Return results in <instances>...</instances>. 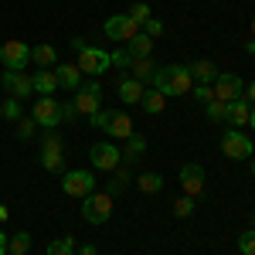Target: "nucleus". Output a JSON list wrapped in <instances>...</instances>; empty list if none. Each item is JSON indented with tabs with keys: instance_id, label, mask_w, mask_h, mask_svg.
<instances>
[{
	"instance_id": "1",
	"label": "nucleus",
	"mask_w": 255,
	"mask_h": 255,
	"mask_svg": "<svg viewBox=\"0 0 255 255\" xmlns=\"http://www.w3.org/2000/svg\"><path fill=\"white\" fill-rule=\"evenodd\" d=\"M150 82H153V89L163 92V96H187L191 85H194L191 72H187V65H163V68L153 72V79H150Z\"/></svg>"
},
{
	"instance_id": "2",
	"label": "nucleus",
	"mask_w": 255,
	"mask_h": 255,
	"mask_svg": "<svg viewBox=\"0 0 255 255\" xmlns=\"http://www.w3.org/2000/svg\"><path fill=\"white\" fill-rule=\"evenodd\" d=\"M72 48L79 51V68H82V75H102V72H109L113 55H109L106 48H89V44H82V41H72Z\"/></svg>"
},
{
	"instance_id": "3",
	"label": "nucleus",
	"mask_w": 255,
	"mask_h": 255,
	"mask_svg": "<svg viewBox=\"0 0 255 255\" xmlns=\"http://www.w3.org/2000/svg\"><path fill=\"white\" fill-rule=\"evenodd\" d=\"M82 218L89 225H106L113 218V197L106 191H92L89 197H82Z\"/></svg>"
},
{
	"instance_id": "4",
	"label": "nucleus",
	"mask_w": 255,
	"mask_h": 255,
	"mask_svg": "<svg viewBox=\"0 0 255 255\" xmlns=\"http://www.w3.org/2000/svg\"><path fill=\"white\" fill-rule=\"evenodd\" d=\"M75 113H82V116H92V113H99L102 109V85H99V79H89L82 82L79 89H75Z\"/></svg>"
},
{
	"instance_id": "5",
	"label": "nucleus",
	"mask_w": 255,
	"mask_h": 255,
	"mask_svg": "<svg viewBox=\"0 0 255 255\" xmlns=\"http://www.w3.org/2000/svg\"><path fill=\"white\" fill-rule=\"evenodd\" d=\"M221 153L228 160H245V157H255V146L242 129H225L221 133Z\"/></svg>"
},
{
	"instance_id": "6",
	"label": "nucleus",
	"mask_w": 255,
	"mask_h": 255,
	"mask_svg": "<svg viewBox=\"0 0 255 255\" xmlns=\"http://www.w3.org/2000/svg\"><path fill=\"white\" fill-rule=\"evenodd\" d=\"M31 116L38 123L41 129H58L61 123V102L55 96H41L34 106H31Z\"/></svg>"
},
{
	"instance_id": "7",
	"label": "nucleus",
	"mask_w": 255,
	"mask_h": 255,
	"mask_svg": "<svg viewBox=\"0 0 255 255\" xmlns=\"http://www.w3.org/2000/svg\"><path fill=\"white\" fill-rule=\"evenodd\" d=\"M61 191L68 197H89L96 191V174H92V170H65Z\"/></svg>"
},
{
	"instance_id": "8",
	"label": "nucleus",
	"mask_w": 255,
	"mask_h": 255,
	"mask_svg": "<svg viewBox=\"0 0 255 255\" xmlns=\"http://www.w3.org/2000/svg\"><path fill=\"white\" fill-rule=\"evenodd\" d=\"M211 92H215L218 102H235V99L245 96V82L235 72H218V79L211 82Z\"/></svg>"
},
{
	"instance_id": "9",
	"label": "nucleus",
	"mask_w": 255,
	"mask_h": 255,
	"mask_svg": "<svg viewBox=\"0 0 255 255\" xmlns=\"http://www.w3.org/2000/svg\"><path fill=\"white\" fill-rule=\"evenodd\" d=\"M27 61H31V48H27L24 41H7V44H0V65H3L7 72H24Z\"/></svg>"
},
{
	"instance_id": "10",
	"label": "nucleus",
	"mask_w": 255,
	"mask_h": 255,
	"mask_svg": "<svg viewBox=\"0 0 255 255\" xmlns=\"http://www.w3.org/2000/svg\"><path fill=\"white\" fill-rule=\"evenodd\" d=\"M89 160H92V167H96V170L113 174L119 163H123V150H119V146H113V143H96V146L89 150Z\"/></svg>"
},
{
	"instance_id": "11",
	"label": "nucleus",
	"mask_w": 255,
	"mask_h": 255,
	"mask_svg": "<svg viewBox=\"0 0 255 255\" xmlns=\"http://www.w3.org/2000/svg\"><path fill=\"white\" fill-rule=\"evenodd\" d=\"M41 167H44V170H51V174L65 170L61 139H58V133H55V129H48V133H44V146H41Z\"/></svg>"
},
{
	"instance_id": "12",
	"label": "nucleus",
	"mask_w": 255,
	"mask_h": 255,
	"mask_svg": "<svg viewBox=\"0 0 255 255\" xmlns=\"http://www.w3.org/2000/svg\"><path fill=\"white\" fill-rule=\"evenodd\" d=\"M136 31H139V24H133L129 14H113V17L106 20V34H109V41H123V44H126Z\"/></svg>"
},
{
	"instance_id": "13",
	"label": "nucleus",
	"mask_w": 255,
	"mask_h": 255,
	"mask_svg": "<svg viewBox=\"0 0 255 255\" xmlns=\"http://www.w3.org/2000/svg\"><path fill=\"white\" fill-rule=\"evenodd\" d=\"M180 187L187 197H197L204 191V167L201 163H184L180 167Z\"/></svg>"
},
{
	"instance_id": "14",
	"label": "nucleus",
	"mask_w": 255,
	"mask_h": 255,
	"mask_svg": "<svg viewBox=\"0 0 255 255\" xmlns=\"http://www.w3.org/2000/svg\"><path fill=\"white\" fill-rule=\"evenodd\" d=\"M0 85L14 99H27L34 92V82H31V75H24V72H3V75H0Z\"/></svg>"
},
{
	"instance_id": "15",
	"label": "nucleus",
	"mask_w": 255,
	"mask_h": 255,
	"mask_svg": "<svg viewBox=\"0 0 255 255\" xmlns=\"http://www.w3.org/2000/svg\"><path fill=\"white\" fill-rule=\"evenodd\" d=\"M187 72H191V79H194V85H211V82L218 79V65H215L211 58L191 61V65H187Z\"/></svg>"
},
{
	"instance_id": "16",
	"label": "nucleus",
	"mask_w": 255,
	"mask_h": 255,
	"mask_svg": "<svg viewBox=\"0 0 255 255\" xmlns=\"http://www.w3.org/2000/svg\"><path fill=\"white\" fill-rule=\"evenodd\" d=\"M126 55H129V58H150V55H153V38L143 34V31H136L133 38L126 41Z\"/></svg>"
},
{
	"instance_id": "17",
	"label": "nucleus",
	"mask_w": 255,
	"mask_h": 255,
	"mask_svg": "<svg viewBox=\"0 0 255 255\" xmlns=\"http://www.w3.org/2000/svg\"><path fill=\"white\" fill-rule=\"evenodd\" d=\"M55 79H58V89H79L82 85V68L79 65H55Z\"/></svg>"
},
{
	"instance_id": "18",
	"label": "nucleus",
	"mask_w": 255,
	"mask_h": 255,
	"mask_svg": "<svg viewBox=\"0 0 255 255\" xmlns=\"http://www.w3.org/2000/svg\"><path fill=\"white\" fill-rule=\"evenodd\" d=\"M31 82H34V92H38V96H55V89H58L55 68H38V72L31 75Z\"/></svg>"
},
{
	"instance_id": "19",
	"label": "nucleus",
	"mask_w": 255,
	"mask_h": 255,
	"mask_svg": "<svg viewBox=\"0 0 255 255\" xmlns=\"http://www.w3.org/2000/svg\"><path fill=\"white\" fill-rule=\"evenodd\" d=\"M106 133H109L113 139H129V136H133V119L126 116V113H113L109 126H106Z\"/></svg>"
},
{
	"instance_id": "20",
	"label": "nucleus",
	"mask_w": 255,
	"mask_h": 255,
	"mask_svg": "<svg viewBox=\"0 0 255 255\" xmlns=\"http://www.w3.org/2000/svg\"><path fill=\"white\" fill-rule=\"evenodd\" d=\"M249 113H252V106L245 102V96L235 99V102H228V123H232V129H242V126L249 123Z\"/></svg>"
},
{
	"instance_id": "21",
	"label": "nucleus",
	"mask_w": 255,
	"mask_h": 255,
	"mask_svg": "<svg viewBox=\"0 0 255 255\" xmlns=\"http://www.w3.org/2000/svg\"><path fill=\"white\" fill-rule=\"evenodd\" d=\"M143 82H136V79H123L119 82V99L126 102V106H136V102H143Z\"/></svg>"
},
{
	"instance_id": "22",
	"label": "nucleus",
	"mask_w": 255,
	"mask_h": 255,
	"mask_svg": "<svg viewBox=\"0 0 255 255\" xmlns=\"http://www.w3.org/2000/svg\"><path fill=\"white\" fill-rule=\"evenodd\" d=\"M129 184H133V174H129V167H126V163H119L116 170H113V180H109V191H106V194L116 197V194H123Z\"/></svg>"
},
{
	"instance_id": "23",
	"label": "nucleus",
	"mask_w": 255,
	"mask_h": 255,
	"mask_svg": "<svg viewBox=\"0 0 255 255\" xmlns=\"http://www.w3.org/2000/svg\"><path fill=\"white\" fill-rule=\"evenodd\" d=\"M153 72H157V65H153V55H150V58H133V61H129V79L150 82V79H153Z\"/></svg>"
},
{
	"instance_id": "24",
	"label": "nucleus",
	"mask_w": 255,
	"mask_h": 255,
	"mask_svg": "<svg viewBox=\"0 0 255 255\" xmlns=\"http://www.w3.org/2000/svg\"><path fill=\"white\" fill-rule=\"evenodd\" d=\"M143 153H146V139L139 136V133H133V136L126 139V150H123V163L129 167V163H136Z\"/></svg>"
},
{
	"instance_id": "25",
	"label": "nucleus",
	"mask_w": 255,
	"mask_h": 255,
	"mask_svg": "<svg viewBox=\"0 0 255 255\" xmlns=\"http://www.w3.org/2000/svg\"><path fill=\"white\" fill-rule=\"evenodd\" d=\"M55 58H58V55H55V44H34V48H31V61H34L38 68H51Z\"/></svg>"
},
{
	"instance_id": "26",
	"label": "nucleus",
	"mask_w": 255,
	"mask_h": 255,
	"mask_svg": "<svg viewBox=\"0 0 255 255\" xmlns=\"http://www.w3.org/2000/svg\"><path fill=\"white\" fill-rule=\"evenodd\" d=\"M163 99H167V96H163V92H157V89L143 92V109H146L150 116H157V113H163V106H167Z\"/></svg>"
},
{
	"instance_id": "27",
	"label": "nucleus",
	"mask_w": 255,
	"mask_h": 255,
	"mask_svg": "<svg viewBox=\"0 0 255 255\" xmlns=\"http://www.w3.org/2000/svg\"><path fill=\"white\" fill-rule=\"evenodd\" d=\"M136 187L143 191V194H157V191H163V177L160 174H139Z\"/></svg>"
},
{
	"instance_id": "28",
	"label": "nucleus",
	"mask_w": 255,
	"mask_h": 255,
	"mask_svg": "<svg viewBox=\"0 0 255 255\" xmlns=\"http://www.w3.org/2000/svg\"><path fill=\"white\" fill-rule=\"evenodd\" d=\"M48 255H75V238L61 235L55 242H48Z\"/></svg>"
},
{
	"instance_id": "29",
	"label": "nucleus",
	"mask_w": 255,
	"mask_h": 255,
	"mask_svg": "<svg viewBox=\"0 0 255 255\" xmlns=\"http://www.w3.org/2000/svg\"><path fill=\"white\" fill-rule=\"evenodd\" d=\"M126 14H129V20H133V24H139V27H143L146 20L153 17V14H150V3H146V0H136V3H133V7H129Z\"/></svg>"
},
{
	"instance_id": "30",
	"label": "nucleus",
	"mask_w": 255,
	"mask_h": 255,
	"mask_svg": "<svg viewBox=\"0 0 255 255\" xmlns=\"http://www.w3.org/2000/svg\"><path fill=\"white\" fill-rule=\"evenodd\" d=\"M27 249H31V235H27V232L10 235V245H7V252H10V255H27Z\"/></svg>"
},
{
	"instance_id": "31",
	"label": "nucleus",
	"mask_w": 255,
	"mask_h": 255,
	"mask_svg": "<svg viewBox=\"0 0 255 255\" xmlns=\"http://www.w3.org/2000/svg\"><path fill=\"white\" fill-rule=\"evenodd\" d=\"M208 119H215V123H228V102L211 99V102H208Z\"/></svg>"
},
{
	"instance_id": "32",
	"label": "nucleus",
	"mask_w": 255,
	"mask_h": 255,
	"mask_svg": "<svg viewBox=\"0 0 255 255\" xmlns=\"http://www.w3.org/2000/svg\"><path fill=\"white\" fill-rule=\"evenodd\" d=\"M238 252L242 255H255V228H245L238 235Z\"/></svg>"
},
{
	"instance_id": "33",
	"label": "nucleus",
	"mask_w": 255,
	"mask_h": 255,
	"mask_svg": "<svg viewBox=\"0 0 255 255\" xmlns=\"http://www.w3.org/2000/svg\"><path fill=\"white\" fill-rule=\"evenodd\" d=\"M34 129H38L34 116H20L17 119V139H31V136H34Z\"/></svg>"
},
{
	"instance_id": "34",
	"label": "nucleus",
	"mask_w": 255,
	"mask_h": 255,
	"mask_svg": "<svg viewBox=\"0 0 255 255\" xmlns=\"http://www.w3.org/2000/svg\"><path fill=\"white\" fill-rule=\"evenodd\" d=\"M174 215L177 218H191V215H194V197H187V194L177 197V201H174Z\"/></svg>"
},
{
	"instance_id": "35",
	"label": "nucleus",
	"mask_w": 255,
	"mask_h": 255,
	"mask_svg": "<svg viewBox=\"0 0 255 255\" xmlns=\"http://www.w3.org/2000/svg\"><path fill=\"white\" fill-rule=\"evenodd\" d=\"M191 96H194L197 102H204V106H208V102L215 99V92H211V85H191Z\"/></svg>"
},
{
	"instance_id": "36",
	"label": "nucleus",
	"mask_w": 255,
	"mask_h": 255,
	"mask_svg": "<svg viewBox=\"0 0 255 255\" xmlns=\"http://www.w3.org/2000/svg\"><path fill=\"white\" fill-rule=\"evenodd\" d=\"M109 119H113V113H109V109H99V113H92V116H89V123H92L96 129H106V126H109Z\"/></svg>"
},
{
	"instance_id": "37",
	"label": "nucleus",
	"mask_w": 255,
	"mask_h": 255,
	"mask_svg": "<svg viewBox=\"0 0 255 255\" xmlns=\"http://www.w3.org/2000/svg\"><path fill=\"white\" fill-rule=\"evenodd\" d=\"M139 31H143V34H150V38H160V34H163V20L150 17L146 24H143V27H139Z\"/></svg>"
},
{
	"instance_id": "38",
	"label": "nucleus",
	"mask_w": 255,
	"mask_h": 255,
	"mask_svg": "<svg viewBox=\"0 0 255 255\" xmlns=\"http://www.w3.org/2000/svg\"><path fill=\"white\" fill-rule=\"evenodd\" d=\"M3 116H7V119H20V116H24V113H20V102L14 96L3 102Z\"/></svg>"
},
{
	"instance_id": "39",
	"label": "nucleus",
	"mask_w": 255,
	"mask_h": 255,
	"mask_svg": "<svg viewBox=\"0 0 255 255\" xmlns=\"http://www.w3.org/2000/svg\"><path fill=\"white\" fill-rule=\"evenodd\" d=\"M129 55H126V48H123V51H113V65H119V68H129Z\"/></svg>"
},
{
	"instance_id": "40",
	"label": "nucleus",
	"mask_w": 255,
	"mask_h": 255,
	"mask_svg": "<svg viewBox=\"0 0 255 255\" xmlns=\"http://www.w3.org/2000/svg\"><path fill=\"white\" fill-rule=\"evenodd\" d=\"M79 113H75V102H68V106H61V119H75Z\"/></svg>"
},
{
	"instance_id": "41",
	"label": "nucleus",
	"mask_w": 255,
	"mask_h": 255,
	"mask_svg": "<svg viewBox=\"0 0 255 255\" xmlns=\"http://www.w3.org/2000/svg\"><path fill=\"white\" fill-rule=\"evenodd\" d=\"M75 255H99L96 245H75Z\"/></svg>"
},
{
	"instance_id": "42",
	"label": "nucleus",
	"mask_w": 255,
	"mask_h": 255,
	"mask_svg": "<svg viewBox=\"0 0 255 255\" xmlns=\"http://www.w3.org/2000/svg\"><path fill=\"white\" fill-rule=\"evenodd\" d=\"M7 245H10V235L0 232V255H10V252H7Z\"/></svg>"
},
{
	"instance_id": "43",
	"label": "nucleus",
	"mask_w": 255,
	"mask_h": 255,
	"mask_svg": "<svg viewBox=\"0 0 255 255\" xmlns=\"http://www.w3.org/2000/svg\"><path fill=\"white\" fill-rule=\"evenodd\" d=\"M245 102H255V82H249V89H245Z\"/></svg>"
},
{
	"instance_id": "44",
	"label": "nucleus",
	"mask_w": 255,
	"mask_h": 255,
	"mask_svg": "<svg viewBox=\"0 0 255 255\" xmlns=\"http://www.w3.org/2000/svg\"><path fill=\"white\" fill-rule=\"evenodd\" d=\"M245 55H255V38L245 41Z\"/></svg>"
},
{
	"instance_id": "45",
	"label": "nucleus",
	"mask_w": 255,
	"mask_h": 255,
	"mask_svg": "<svg viewBox=\"0 0 255 255\" xmlns=\"http://www.w3.org/2000/svg\"><path fill=\"white\" fill-rule=\"evenodd\" d=\"M249 126L255 129V106H252V113H249Z\"/></svg>"
},
{
	"instance_id": "46",
	"label": "nucleus",
	"mask_w": 255,
	"mask_h": 255,
	"mask_svg": "<svg viewBox=\"0 0 255 255\" xmlns=\"http://www.w3.org/2000/svg\"><path fill=\"white\" fill-rule=\"evenodd\" d=\"M3 221H7V208L0 204V225H3Z\"/></svg>"
},
{
	"instance_id": "47",
	"label": "nucleus",
	"mask_w": 255,
	"mask_h": 255,
	"mask_svg": "<svg viewBox=\"0 0 255 255\" xmlns=\"http://www.w3.org/2000/svg\"><path fill=\"white\" fill-rule=\"evenodd\" d=\"M252 38H255V17H252Z\"/></svg>"
},
{
	"instance_id": "48",
	"label": "nucleus",
	"mask_w": 255,
	"mask_h": 255,
	"mask_svg": "<svg viewBox=\"0 0 255 255\" xmlns=\"http://www.w3.org/2000/svg\"><path fill=\"white\" fill-rule=\"evenodd\" d=\"M252 228H255V211H252Z\"/></svg>"
},
{
	"instance_id": "49",
	"label": "nucleus",
	"mask_w": 255,
	"mask_h": 255,
	"mask_svg": "<svg viewBox=\"0 0 255 255\" xmlns=\"http://www.w3.org/2000/svg\"><path fill=\"white\" fill-rule=\"evenodd\" d=\"M252 174H255V157H252Z\"/></svg>"
},
{
	"instance_id": "50",
	"label": "nucleus",
	"mask_w": 255,
	"mask_h": 255,
	"mask_svg": "<svg viewBox=\"0 0 255 255\" xmlns=\"http://www.w3.org/2000/svg\"><path fill=\"white\" fill-rule=\"evenodd\" d=\"M0 116H3V106H0Z\"/></svg>"
},
{
	"instance_id": "51",
	"label": "nucleus",
	"mask_w": 255,
	"mask_h": 255,
	"mask_svg": "<svg viewBox=\"0 0 255 255\" xmlns=\"http://www.w3.org/2000/svg\"><path fill=\"white\" fill-rule=\"evenodd\" d=\"M146 3H150V0H146Z\"/></svg>"
}]
</instances>
